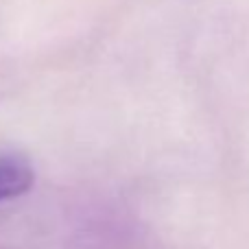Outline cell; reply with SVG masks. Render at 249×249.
Returning <instances> with one entry per match:
<instances>
[{
	"label": "cell",
	"instance_id": "6da1fadb",
	"mask_svg": "<svg viewBox=\"0 0 249 249\" xmlns=\"http://www.w3.org/2000/svg\"><path fill=\"white\" fill-rule=\"evenodd\" d=\"M33 166L18 153H0V203L24 195L33 186Z\"/></svg>",
	"mask_w": 249,
	"mask_h": 249
}]
</instances>
